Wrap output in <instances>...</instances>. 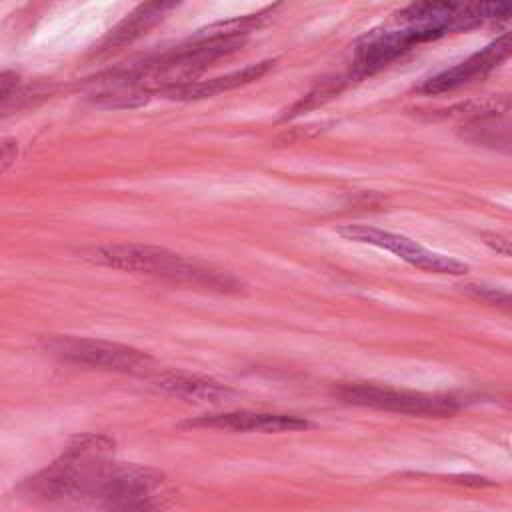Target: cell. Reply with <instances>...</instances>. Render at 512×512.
Returning a JSON list of instances; mask_svg holds the SVG:
<instances>
[{
  "mask_svg": "<svg viewBox=\"0 0 512 512\" xmlns=\"http://www.w3.org/2000/svg\"><path fill=\"white\" fill-rule=\"evenodd\" d=\"M464 0H412L396 16L394 24L408 30L416 44L454 32V20Z\"/></svg>",
  "mask_w": 512,
  "mask_h": 512,
  "instance_id": "8",
  "label": "cell"
},
{
  "mask_svg": "<svg viewBox=\"0 0 512 512\" xmlns=\"http://www.w3.org/2000/svg\"><path fill=\"white\" fill-rule=\"evenodd\" d=\"M464 290L472 298L482 300L490 306H496V308L512 314V292L496 288V286H486V284H468V286H464Z\"/></svg>",
  "mask_w": 512,
  "mask_h": 512,
  "instance_id": "17",
  "label": "cell"
},
{
  "mask_svg": "<svg viewBox=\"0 0 512 512\" xmlns=\"http://www.w3.org/2000/svg\"><path fill=\"white\" fill-rule=\"evenodd\" d=\"M114 440L102 434L76 436L48 468L22 484V490L38 500L80 502L118 510L162 506L166 478L162 472L108 460Z\"/></svg>",
  "mask_w": 512,
  "mask_h": 512,
  "instance_id": "1",
  "label": "cell"
},
{
  "mask_svg": "<svg viewBox=\"0 0 512 512\" xmlns=\"http://www.w3.org/2000/svg\"><path fill=\"white\" fill-rule=\"evenodd\" d=\"M484 242H486V246L492 248L494 252L512 258V240H510V238H504V236H486Z\"/></svg>",
  "mask_w": 512,
  "mask_h": 512,
  "instance_id": "19",
  "label": "cell"
},
{
  "mask_svg": "<svg viewBox=\"0 0 512 512\" xmlns=\"http://www.w3.org/2000/svg\"><path fill=\"white\" fill-rule=\"evenodd\" d=\"M508 18H512V0H468L462 4L454 20V32L470 30L486 22H500Z\"/></svg>",
  "mask_w": 512,
  "mask_h": 512,
  "instance_id": "14",
  "label": "cell"
},
{
  "mask_svg": "<svg viewBox=\"0 0 512 512\" xmlns=\"http://www.w3.org/2000/svg\"><path fill=\"white\" fill-rule=\"evenodd\" d=\"M164 16V12L160 8H156L150 0L142 2L138 8H134L130 14H126L102 40L100 50L102 52H110L116 48H122L126 44H132L134 40H138L140 36L148 34V30L152 26H156L160 22V18Z\"/></svg>",
  "mask_w": 512,
  "mask_h": 512,
  "instance_id": "13",
  "label": "cell"
},
{
  "mask_svg": "<svg viewBox=\"0 0 512 512\" xmlns=\"http://www.w3.org/2000/svg\"><path fill=\"white\" fill-rule=\"evenodd\" d=\"M512 110V94H490L482 98H470L466 102L454 104L444 110V116L448 118H458V120H476V118H486L494 114H506Z\"/></svg>",
  "mask_w": 512,
  "mask_h": 512,
  "instance_id": "15",
  "label": "cell"
},
{
  "mask_svg": "<svg viewBox=\"0 0 512 512\" xmlns=\"http://www.w3.org/2000/svg\"><path fill=\"white\" fill-rule=\"evenodd\" d=\"M460 138L480 148L512 154V118L506 114H494L468 120L460 126Z\"/></svg>",
  "mask_w": 512,
  "mask_h": 512,
  "instance_id": "12",
  "label": "cell"
},
{
  "mask_svg": "<svg viewBox=\"0 0 512 512\" xmlns=\"http://www.w3.org/2000/svg\"><path fill=\"white\" fill-rule=\"evenodd\" d=\"M336 396L354 406L398 412V414H408V416L446 418L458 410V402L452 396L426 394V392H414V390H398V388L368 384V382L342 384L336 390Z\"/></svg>",
  "mask_w": 512,
  "mask_h": 512,
  "instance_id": "3",
  "label": "cell"
},
{
  "mask_svg": "<svg viewBox=\"0 0 512 512\" xmlns=\"http://www.w3.org/2000/svg\"><path fill=\"white\" fill-rule=\"evenodd\" d=\"M156 8H160L164 14L168 12V10H172L174 6H178L182 0H150Z\"/></svg>",
  "mask_w": 512,
  "mask_h": 512,
  "instance_id": "21",
  "label": "cell"
},
{
  "mask_svg": "<svg viewBox=\"0 0 512 512\" xmlns=\"http://www.w3.org/2000/svg\"><path fill=\"white\" fill-rule=\"evenodd\" d=\"M274 66V60H262L256 64H250L242 70H234L230 74H222V76H214L208 80H190V82H182V84H172L160 90V94H164L170 100H202V98H212L216 94L234 90L238 86L250 84L254 80H260L270 68Z\"/></svg>",
  "mask_w": 512,
  "mask_h": 512,
  "instance_id": "10",
  "label": "cell"
},
{
  "mask_svg": "<svg viewBox=\"0 0 512 512\" xmlns=\"http://www.w3.org/2000/svg\"><path fill=\"white\" fill-rule=\"evenodd\" d=\"M338 234L344 240L350 242H358V244H368V246H376L382 248L386 252L396 254L400 260L408 262L410 266H416L424 272H432V274H466L468 266L452 256H444L438 252H432L428 248H424L422 244H418L416 240L390 232V230H382L376 226H366V224H346L338 228Z\"/></svg>",
  "mask_w": 512,
  "mask_h": 512,
  "instance_id": "5",
  "label": "cell"
},
{
  "mask_svg": "<svg viewBox=\"0 0 512 512\" xmlns=\"http://www.w3.org/2000/svg\"><path fill=\"white\" fill-rule=\"evenodd\" d=\"M344 88V80L342 78H328V80H322L318 86H314L306 96H302L290 110L284 118H294L302 112H308L312 108H318L322 106L324 102H328L330 98H334L340 90Z\"/></svg>",
  "mask_w": 512,
  "mask_h": 512,
  "instance_id": "16",
  "label": "cell"
},
{
  "mask_svg": "<svg viewBox=\"0 0 512 512\" xmlns=\"http://www.w3.org/2000/svg\"><path fill=\"white\" fill-rule=\"evenodd\" d=\"M16 156H18V142L10 140V138L4 140V144H2V172H6L14 164Z\"/></svg>",
  "mask_w": 512,
  "mask_h": 512,
  "instance_id": "20",
  "label": "cell"
},
{
  "mask_svg": "<svg viewBox=\"0 0 512 512\" xmlns=\"http://www.w3.org/2000/svg\"><path fill=\"white\" fill-rule=\"evenodd\" d=\"M18 92V74L4 70L0 74V98H2V106L6 102H10V98Z\"/></svg>",
  "mask_w": 512,
  "mask_h": 512,
  "instance_id": "18",
  "label": "cell"
},
{
  "mask_svg": "<svg viewBox=\"0 0 512 512\" xmlns=\"http://www.w3.org/2000/svg\"><path fill=\"white\" fill-rule=\"evenodd\" d=\"M510 56H512V30L500 34L498 38H494L492 42H488L484 48L470 54L462 62L428 78L420 86V92L446 94V92L458 90L462 86L474 84L478 80H484L496 68H500Z\"/></svg>",
  "mask_w": 512,
  "mask_h": 512,
  "instance_id": "6",
  "label": "cell"
},
{
  "mask_svg": "<svg viewBox=\"0 0 512 512\" xmlns=\"http://www.w3.org/2000/svg\"><path fill=\"white\" fill-rule=\"evenodd\" d=\"M186 426H204L232 432H262V434H282V432H298L306 430L312 424L306 418L292 414H274V412H224L212 416H200L196 420H188Z\"/></svg>",
  "mask_w": 512,
  "mask_h": 512,
  "instance_id": "9",
  "label": "cell"
},
{
  "mask_svg": "<svg viewBox=\"0 0 512 512\" xmlns=\"http://www.w3.org/2000/svg\"><path fill=\"white\" fill-rule=\"evenodd\" d=\"M44 348L56 358L80 366L122 374H148L152 370V358L146 352L110 340L54 336L44 342Z\"/></svg>",
  "mask_w": 512,
  "mask_h": 512,
  "instance_id": "4",
  "label": "cell"
},
{
  "mask_svg": "<svg viewBox=\"0 0 512 512\" xmlns=\"http://www.w3.org/2000/svg\"><path fill=\"white\" fill-rule=\"evenodd\" d=\"M82 258L106 268L148 274L172 284L214 290L222 294H236L244 288L242 280L228 270L184 258L182 254L152 244H106L84 250Z\"/></svg>",
  "mask_w": 512,
  "mask_h": 512,
  "instance_id": "2",
  "label": "cell"
},
{
  "mask_svg": "<svg viewBox=\"0 0 512 512\" xmlns=\"http://www.w3.org/2000/svg\"><path fill=\"white\" fill-rule=\"evenodd\" d=\"M154 386L178 400L194 404H224L230 402L236 392L212 378H202L184 372H160L154 376Z\"/></svg>",
  "mask_w": 512,
  "mask_h": 512,
  "instance_id": "11",
  "label": "cell"
},
{
  "mask_svg": "<svg viewBox=\"0 0 512 512\" xmlns=\"http://www.w3.org/2000/svg\"><path fill=\"white\" fill-rule=\"evenodd\" d=\"M414 44V36L398 24H394L392 28L370 30L354 46L352 74L356 78L372 76L386 68L390 62H394L398 56H402L406 50H410V46Z\"/></svg>",
  "mask_w": 512,
  "mask_h": 512,
  "instance_id": "7",
  "label": "cell"
}]
</instances>
